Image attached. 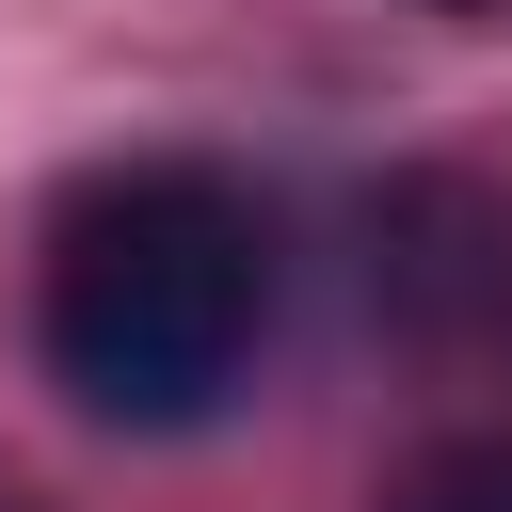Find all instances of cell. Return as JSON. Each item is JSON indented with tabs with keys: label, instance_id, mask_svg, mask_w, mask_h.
I'll return each instance as SVG.
<instances>
[{
	"label": "cell",
	"instance_id": "6da1fadb",
	"mask_svg": "<svg viewBox=\"0 0 512 512\" xmlns=\"http://www.w3.org/2000/svg\"><path fill=\"white\" fill-rule=\"evenodd\" d=\"M272 352V208L256 176L144 144L96 160L32 240V368L96 432H208Z\"/></svg>",
	"mask_w": 512,
	"mask_h": 512
},
{
	"label": "cell",
	"instance_id": "7a4b0ae2",
	"mask_svg": "<svg viewBox=\"0 0 512 512\" xmlns=\"http://www.w3.org/2000/svg\"><path fill=\"white\" fill-rule=\"evenodd\" d=\"M384 512H512V432H480V448H432Z\"/></svg>",
	"mask_w": 512,
	"mask_h": 512
},
{
	"label": "cell",
	"instance_id": "3957f363",
	"mask_svg": "<svg viewBox=\"0 0 512 512\" xmlns=\"http://www.w3.org/2000/svg\"><path fill=\"white\" fill-rule=\"evenodd\" d=\"M432 16H512V0H432Z\"/></svg>",
	"mask_w": 512,
	"mask_h": 512
}]
</instances>
